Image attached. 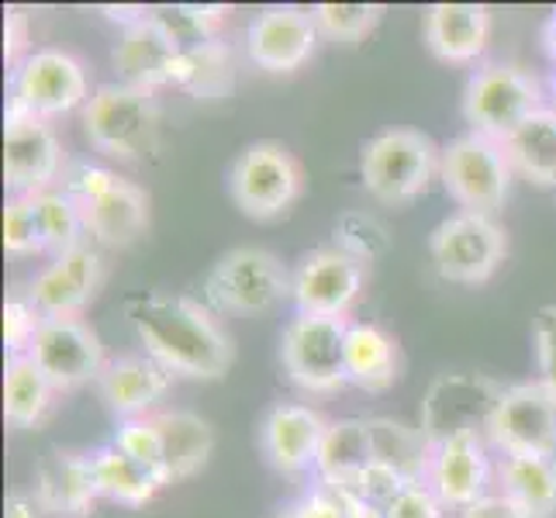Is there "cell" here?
Instances as JSON below:
<instances>
[{"instance_id": "cell-26", "label": "cell", "mask_w": 556, "mask_h": 518, "mask_svg": "<svg viewBox=\"0 0 556 518\" xmlns=\"http://www.w3.org/2000/svg\"><path fill=\"white\" fill-rule=\"evenodd\" d=\"M163 439V477L166 484H177L194 477L204 464L211 450H215V429L194 412H160L152 415Z\"/></svg>"}, {"instance_id": "cell-32", "label": "cell", "mask_w": 556, "mask_h": 518, "mask_svg": "<svg viewBox=\"0 0 556 518\" xmlns=\"http://www.w3.org/2000/svg\"><path fill=\"white\" fill-rule=\"evenodd\" d=\"M505 494L529 518H549L556 511V459L546 456H505Z\"/></svg>"}, {"instance_id": "cell-9", "label": "cell", "mask_w": 556, "mask_h": 518, "mask_svg": "<svg viewBox=\"0 0 556 518\" xmlns=\"http://www.w3.org/2000/svg\"><path fill=\"white\" fill-rule=\"evenodd\" d=\"M432 263L443 280L453 283H484L497 263L505 260L508 242L505 232L488 215L459 211V215L435 225L429 239Z\"/></svg>"}, {"instance_id": "cell-13", "label": "cell", "mask_w": 556, "mask_h": 518, "mask_svg": "<svg viewBox=\"0 0 556 518\" xmlns=\"http://www.w3.org/2000/svg\"><path fill=\"white\" fill-rule=\"evenodd\" d=\"M63 163V149L46 118L11 108L4 131V180L14 198H35L49 190Z\"/></svg>"}, {"instance_id": "cell-45", "label": "cell", "mask_w": 556, "mask_h": 518, "mask_svg": "<svg viewBox=\"0 0 556 518\" xmlns=\"http://www.w3.org/2000/svg\"><path fill=\"white\" fill-rule=\"evenodd\" d=\"M4 31H8V55L14 60V52L22 49V46H25V38H28V31H25V14H22V11H8Z\"/></svg>"}, {"instance_id": "cell-47", "label": "cell", "mask_w": 556, "mask_h": 518, "mask_svg": "<svg viewBox=\"0 0 556 518\" xmlns=\"http://www.w3.org/2000/svg\"><path fill=\"white\" fill-rule=\"evenodd\" d=\"M549 60H553V76H556V17L549 25Z\"/></svg>"}, {"instance_id": "cell-6", "label": "cell", "mask_w": 556, "mask_h": 518, "mask_svg": "<svg viewBox=\"0 0 556 518\" xmlns=\"http://www.w3.org/2000/svg\"><path fill=\"white\" fill-rule=\"evenodd\" d=\"M540 111V90L522 70L491 63L477 70L464 93V114L477 136L505 142Z\"/></svg>"}, {"instance_id": "cell-15", "label": "cell", "mask_w": 556, "mask_h": 518, "mask_svg": "<svg viewBox=\"0 0 556 518\" xmlns=\"http://www.w3.org/2000/svg\"><path fill=\"white\" fill-rule=\"evenodd\" d=\"M318 42V25L301 8H266L245 31L249 60L266 73H294L312 60Z\"/></svg>"}, {"instance_id": "cell-17", "label": "cell", "mask_w": 556, "mask_h": 518, "mask_svg": "<svg viewBox=\"0 0 556 518\" xmlns=\"http://www.w3.org/2000/svg\"><path fill=\"white\" fill-rule=\"evenodd\" d=\"M497 397H502V391H497L491 380L450 374L432 383L429 401H426V418H421V432H426L429 443H439V439L456 435V432H477V421L488 429Z\"/></svg>"}, {"instance_id": "cell-39", "label": "cell", "mask_w": 556, "mask_h": 518, "mask_svg": "<svg viewBox=\"0 0 556 518\" xmlns=\"http://www.w3.org/2000/svg\"><path fill=\"white\" fill-rule=\"evenodd\" d=\"M443 497H439L426 481L405 484L388 505L380 508V518H443Z\"/></svg>"}, {"instance_id": "cell-46", "label": "cell", "mask_w": 556, "mask_h": 518, "mask_svg": "<svg viewBox=\"0 0 556 518\" xmlns=\"http://www.w3.org/2000/svg\"><path fill=\"white\" fill-rule=\"evenodd\" d=\"M38 502L35 497H28V494H14L11 502H8V515L4 518H38Z\"/></svg>"}, {"instance_id": "cell-11", "label": "cell", "mask_w": 556, "mask_h": 518, "mask_svg": "<svg viewBox=\"0 0 556 518\" xmlns=\"http://www.w3.org/2000/svg\"><path fill=\"white\" fill-rule=\"evenodd\" d=\"M25 356L35 359V367L49 377L55 391H70L87 380H98L108 367L98 332L80 318H42Z\"/></svg>"}, {"instance_id": "cell-31", "label": "cell", "mask_w": 556, "mask_h": 518, "mask_svg": "<svg viewBox=\"0 0 556 518\" xmlns=\"http://www.w3.org/2000/svg\"><path fill=\"white\" fill-rule=\"evenodd\" d=\"M511 169L540 187H556V114L535 111L532 118L502 142Z\"/></svg>"}, {"instance_id": "cell-24", "label": "cell", "mask_w": 556, "mask_h": 518, "mask_svg": "<svg viewBox=\"0 0 556 518\" xmlns=\"http://www.w3.org/2000/svg\"><path fill=\"white\" fill-rule=\"evenodd\" d=\"M80 215H84V228L98 242L128 245V242H136L146 232L149 198H146V190H139L136 184L118 180L98 201L80 204Z\"/></svg>"}, {"instance_id": "cell-16", "label": "cell", "mask_w": 556, "mask_h": 518, "mask_svg": "<svg viewBox=\"0 0 556 518\" xmlns=\"http://www.w3.org/2000/svg\"><path fill=\"white\" fill-rule=\"evenodd\" d=\"M488 481H491V464L477 432H456L432 443L426 484L443 497V505L459 511L470 508L488 494Z\"/></svg>"}, {"instance_id": "cell-23", "label": "cell", "mask_w": 556, "mask_h": 518, "mask_svg": "<svg viewBox=\"0 0 556 518\" xmlns=\"http://www.w3.org/2000/svg\"><path fill=\"white\" fill-rule=\"evenodd\" d=\"M491 14L481 4H435L426 14V46L443 63H470L484 52Z\"/></svg>"}, {"instance_id": "cell-44", "label": "cell", "mask_w": 556, "mask_h": 518, "mask_svg": "<svg viewBox=\"0 0 556 518\" xmlns=\"http://www.w3.org/2000/svg\"><path fill=\"white\" fill-rule=\"evenodd\" d=\"M459 518H529L519 505L511 502L508 494H484L481 502H473L470 508H464Z\"/></svg>"}, {"instance_id": "cell-41", "label": "cell", "mask_w": 556, "mask_h": 518, "mask_svg": "<svg viewBox=\"0 0 556 518\" xmlns=\"http://www.w3.org/2000/svg\"><path fill=\"white\" fill-rule=\"evenodd\" d=\"M122 177L118 173H111L104 166H80L73 173V180H70V190L66 194L76 201V204H87V201H98L101 194H108V190L118 184Z\"/></svg>"}, {"instance_id": "cell-30", "label": "cell", "mask_w": 556, "mask_h": 518, "mask_svg": "<svg viewBox=\"0 0 556 518\" xmlns=\"http://www.w3.org/2000/svg\"><path fill=\"white\" fill-rule=\"evenodd\" d=\"M374 435V464L391 470L405 484H421V477L429 473L432 443L426 432H415L408 426H397L391 418H370Z\"/></svg>"}, {"instance_id": "cell-10", "label": "cell", "mask_w": 556, "mask_h": 518, "mask_svg": "<svg viewBox=\"0 0 556 518\" xmlns=\"http://www.w3.org/2000/svg\"><path fill=\"white\" fill-rule=\"evenodd\" d=\"M232 201L249 218H277L294 204L301 190V169L294 156L277 142H253L239 152L228 173Z\"/></svg>"}, {"instance_id": "cell-25", "label": "cell", "mask_w": 556, "mask_h": 518, "mask_svg": "<svg viewBox=\"0 0 556 518\" xmlns=\"http://www.w3.org/2000/svg\"><path fill=\"white\" fill-rule=\"evenodd\" d=\"M374 467V435L370 418H339L329 421L315 456V470L325 484H356Z\"/></svg>"}, {"instance_id": "cell-28", "label": "cell", "mask_w": 556, "mask_h": 518, "mask_svg": "<svg viewBox=\"0 0 556 518\" xmlns=\"http://www.w3.org/2000/svg\"><path fill=\"white\" fill-rule=\"evenodd\" d=\"M174 87L187 90L190 98H198V101L228 98L236 87L232 49H228L222 38H211L204 46L184 49L174 66Z\"/></svg>"}, {"instance_id": "cell-14", "label": "cell", "mask_w": 556, "mask_h": 518, "mask_svg": "<svg viewBox=\"0 0 556 518\" xmlns=\"http://www.w3.org/2000/svg\"><path fill=\"white\" fill-rule=\"evenodd\" d=\"M363 287V263L346 249H318L308 253L291 277V298L301 315H329L342 318L350 312Z\"/></svg>"}, {"instance_id": "cell-42", "label": "cell", "mask_w": 556, "mask_h": 518, "mask_svg": "<svg viewBox=\"0 0 556 518\" xmlns=\"http://www.w3.org/2000/svg\"><path fill=\"white\" fill-rule=\"evenodd\" d=\"M535 342H540L543 380L556 394V308H543L540 318H535Z\"/></svg>"}, {"instance_id": "cell-48", "label": "cell", "mask_w": 556, "mask_h": 518, "mask_svg": "<svg viewBox=\"0 0 556 518\" xmlns=\"http://www.w3.org/2000/svg\"><path fill=\"white\" fill-rule=\"evenodd\" d=\"M283 518H294V515H291V511H287V515H283Z\"/></svg>"}, {"instance_id": "cell-1", "label": "cell", "mask_w": 556, "mask_h": 518, "mask_svg": "<svg viewBox=\"0 0 556 518\" xmlns=\"http://www.w3.org/2000/svg\"><path fill=\"white\" fill-rule=\"evenodd\" d=\"M125 312L146 345V356L169 374L215 380L232 367V342L222 332V325L190 298L139 291L128 298Z\"/></svg>"}, {"instance_id": "cell-8", "label": "cell", "mask_w": 556, "mask_h": 518, "mask_svg": "<svg viewBox=\"0 0 556 518\" xmlns=\"http://www.w3.org/2000/svg\"><path fill=\"white\" fill-rule=\"evenodd\" d=\"M488 432L505 456L556 459V394L546 380L505 388L491 412Z\"/></svg>"}, {"instance_id": "cell-21", "label": "cell", "mask_w": 556, "mask_h": 518, "mask_svg": "<svg viewBox=\"0 0 556 518\" xmlns=\"http://www.w3.org/2000/svg\"><path fill=\"white\" fill-rule=\"evenodd\" d=\"M169 377L174 374L160 367L152 356H122V359H111L101 370L98 388H101L104 405L125 421V418L149 415V408L166 394Z\"/></svg>"}, {"instance_id": "cell-29", "label": "cell", "mask_w": 556, "mask_h": 518, "mask_svg": "<svg viewBox=\"0 0 556 518\" xmlns=\"http://www.w3.org/2000/svg\"><path fill=\"white\" fill-rule=\"evenodd\" d=\"M90 464H93V481H98V494L111 497L118 505H146L152 502L163 484L160 473H152L149 467H142L139 459H131L125 450H118L114 443L101 446L98 453H90Z\"/></svg>"}, {"instance_id": "cell-22", "label": "cell", "mask_w": 556, "mask_h": 518, "mask_svg": "<svg viewBox=\"0 0 556 518\" xmlns=\"http://www.w3.org/2000/svg\"><path fill=\"white\" fill-rule=\"evenodd\" d=\"M177 55L180 49L169 42V38L142 17L139 25H131L122 31L118 46L111 52V63L118 70L122 80L128 87H139L149 90L160 87V84H174V66H177Z\"/></svg>"}, {"instance_id": "cell-35", "label": "cell", "mask_w": 556, "mask_h": 518, "mask_svg": "<svg viewBox=\"0 0 556 518\" xmlns=\"http://www.w3.org/2000/svg\"><path fill=\"white\" fill-rule=\"evenodd\" d=\"M35 204V218H38V232H42V245L52 249L55 256L66 253V249L80 245L84 228V215L80 204H76L70 194H60V190H42V194L31 198Z\"/></svg>"}, {"instance_id": "cell-27", "label": "cell", "mask_w": 556, "mask_h": 518, "mask_svg": "<svg viewBox=\"0 0 556 518\" xmlns=\"http://www.w3.org/2000/svg\"><path fill=\"white\" fill-rule=\"evenodd\" d=\"M346 377L363 391H383L397 377V342L374 321H353L346 336Z\"/></svg>"}, {"instance_id": "cell-19", "label": "cell", "mask_w": 556, "mask_h": 518, "mask_svg": "<svg viewBox=\"0 0 556 518\" xmlns=\"http://www.w3.org/2000/svg\"><path fill=\"white\" fill-rule=\"evenodd\" d=\"M35 502L46 515L55 518H80L98 502V481L87 453L49 450L35 473Z\"/></svg>"}, {"instance_id": "cell-36", "label": "cell", "mask_w": 556, "mask_h": 518, "mask_svg": "<svg viewBox=\"0 0 556 518\" xmlns=\"http://www.w3.org/2000/svg\"><path fill=\"white\" fill-rule=\"evenodd\" d=\"M312 17L318 25V35H329L336 42L353 46L377 28L380 8L377 4H318Z\"/></svg>"}, {"instance_id": "cell-20", "label": "cell", "mask_w": 556, "mask_h": 518, "mask_svg": "<svg viewBox=\"0 0 556 518\" xmlns=\"http://www.w3.org/2000/svg\"><path fill=\"white\" fill-rule=\"evenodd\" d=\"M325 429H329V421L318 412H312L308 405H277L263 418L260 443H263L266 459H270L277 470L294 473L304 467H315Z\"/></svg>"}, {"instance_id": "cell-34", "label": "cell", "mask_w": 556, "mask_h": 518, "mask_svg": "<svg viewBox=\"0 0 556 518\" xmlns=\"http://www.w3.org/2000/svg\"><path fill=\"white\" fill-rule=\"evenodd\" d=\"M146 17L184 52V49H194V46L211 42V38H218L215 28L222 22V8L163 4V8H146Z\"/></svg>"}, {"instance_id": "cell-40", "label": "cell", "mask_w": 556, "mask_h": 518, "mask_svg": "<svg viewBox=\"0 0 556 518\" xmlns=\"http://www.w3.org/2000/svg\"><path fill=\"white\" fill-rule=\"evenodd\" d=\"M38 325H42V315L35 312L31 301H8L4 304V342L11 356H25L35 342Z\"/></svg>"}, {"instance_id": "cell-3", "label": "cell", "mask_w": 556, "mask_h": 518, "mask_svg": "<svg viewBox=\"0 0 556 518\" xmlns=\"http://www.w3.org/2000/svg\"><path fill=\"white\" fill-rule=\"evenodd\" d=\"M439 166L435 146L412 128H391L363 146V187L383 204H405L429 187Z\"/></svg>"}, {"instance_id": "cell-43", "label": "cell", "mask_w": 556, "mask_h": 518, "mask_svg": "<svg viewBox=\"0 0 556 518\" xmlns=\"http://www.w3.org/2000/svg\"><path fill=\"white\" fill-rule=\"evenodd\" d=\"M291 515L294 518H346V515H342V508H339V502L329 494V488H325V484H318L315 491L304 494L301 502L291 508Z\"/></svg>"}, {"instance_id": "cell-33", "label": "cell", "mask_w": 556, "mask_h": 518, "mask_svg": "<svg viewBox=\"0 0 556 518\" xmlns=\"http://www.w3.org/2000/svg\"><path fill=\"white\" fill-rule=\"evenodd\" d=\"M52 383L49 377L35 367L31 356H11L8 374H4V415L11 426L31 429L38 418L49 412L52 401Z\"/></svg>"}, {"instance_id": "cell-2", "label": "cell", "mask_w": 556, "mask_h": 518, "mask_svg": "<svg viewBox=\"0 0 556 518\" xmlns=\"http://www.w3.org/2000/svg\"><path fill=\"white\" fill-rule=\"evenodd\" d=\"M84 128L90 146L114 160L149 156L156 146L160 111L149 90L128 84H104L84 104Z\"/></svg>"}, {"instance_id": "cell-38", "label": "cell", "mask_w": 556, "mask_h": 518, "mask_svg": "<svg viewBox=\"0 0 556 518\" xmlns=\"http://www.w3.org/2000/svg\"><path fill=\"white\" fill-rule=\"evenodd\" d=\"M4 249L14 256L42 253V232H38L31 198H11L4 211Z\"/></svg>"}, {"instance_id": "cell-7", "label": "cell", "mask_w": 556, "mask_h": 518, "mask_svg": "<svg viewBox=\"0 0 556 518\" xmlns=\"http://www.w3.org/2000/svg\"><path fill=\"white\" fill-rule=\"evenodd\" d=\"M287 294H291V277L280 260L253 245L225 253L207 277V298L232 315H263L277 308Z\"/></svg>"}, {"instance_id": "cell-12", "label": "cell", "mask_w": 556, "mask_h": 518, "mask_svg": "<svg viewBox=\"0 0 556 518\" xmlns=\"http://www.w3.org/2000/svg\"><path fill=\"white\" fill-rule=\"evenodd\" d=\"M87 73L63 49H35L14 73V101L35 118H52L87 104Z\"/></svg>"}, {"instance_id": "cell-5", "label": "cell", "mask_w": 556, "mask_h": 518, "mask_svg": "<svg viewBox=\"0 0 556 518\" xmlns=\"http://www.w3.org/2000/svg\"><path fill=\"white\" fill-rule=\"evenodd\" d=\"M346 336H350V321L329 315H298L287 325L280 342V359L298 388L325 394L350 383Z\"/></svg>"}, {"instance_id": "cell-4", "label": "cell", "mask_w": 556, "mask_h": 518, "mask_svg": "<svg viewBox=\"0 0 556 518\" xmlns=\"http://www.w3.org/2000/svg\"><path fill=\"white\" fill-rule=\"evenodd\" d=\"M439 173H443L450 198L473 215L491 218L508 198L511 163L505 156V146L477 136V131L453 139L439 152Z\"/></svg>"}, {"instance_id": "cell-37", "label": "cell", "mask_w": 556, "mask_h": 518, "mask_svg": "<svg viewBox=\"0 0 556 518\" xmlns=\"http://www.w3.org/2000/svg\"><path fill=\"white\" fill-rule=\"evenodd\" d=\"M114 446L125 450L131 459H139L142 467L163 477V439H160V429H156V421H152V415L125 418L118 426V435H114ZM163 484H166V477H163Z\"/></svg>"}, {"instance_id": "cell-18", "label": "cell", "mask_w": 556, "mask_h": 518, "mask_svg": "<svg viewBox=\"0 0 556 518\" xmlns=\"http://www.w3.org/2000/svg\"><path fill=\"white\" fill-rule=\"evenodd\" d=\"M98 283H101V256L80 242L55 256L31 280L28 301L42 318H76V312L98 294Z\"/></svg>"}]
</instances>
